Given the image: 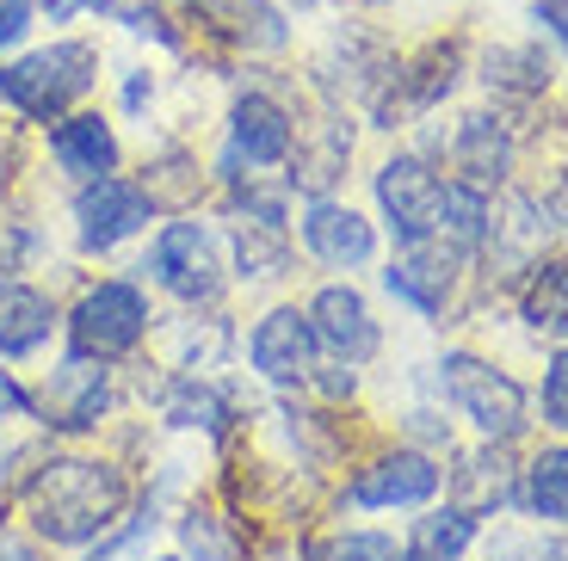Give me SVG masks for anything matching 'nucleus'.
<instances>
[{
  "mask_svg": "<svg viewBox=\"0 0 568 561\" xmlns=\"http://www.w3.org/2000/svg\"><path fill=\"white\" fill-rule=\"evenodd\" d=\"M124 500H130V481L112 463L62 457V463H43V476L31 481V524L50 543L81 549L124 512Z\"/></svg>",
  "mask_w": 568,
  "mask_h": 561,
  "instance_id": "1",
  "label": "nucleus"
},
{
  "mask_svg": "<svg viewBox=\"0 0 568 561\" xmlns=\"http://www.w3.org/2000/svg\"><path fill=\"white\" fill-rule=\"evenodd\" d=\"M93 74H100V57L87 43H50V50H31L19 62H0V99L38 124H57L93 86Z\"/></svg>",
  "mask_w": 568,
  "mask_h": 561,
  "instance_id": "2",
  "label": "nucleus"
},
{
  "mask_svg": "<svg viewBox=\"0 0 568 561\" xmlns=\"http://www.w3.org/2000/svg\"><path fill=\"white\" fill-rule=\"evenodd\" d=\"M439 389L488 445H507V438L526 432V389H519L507 370L483 365V358H469V351H445Z\"/></svg>",
  "mask_w": 568,
  "mask_h": 561,
  "instance_id": "3",
  "label": "nucleus"
},
{
  "mask_svg": "<svg viewBox=\"0 0 568 561\" xmlns=\"http://www.w3.org/2000/svg\"><path fill=\"white\" fill-rule=\"evenodd\" d=\"M149 272L168 284L180 303H216L223 290V259H216V241L211 228L199 223H168L149 247Z\"/></svg>",
  "mask_w": 568,
  "mask_h": 561,
  "instance_id": "4",
  "label": "nucleus"
},
{
  "mask_svg": "<svg viewBox=\"0 0 568 561\" xmlns=\"http://www.w3.org/2000/svg\"><path fill=\"white\" fill-rule=\"evenodd\" d=\"M74 351H87V358H124L130 346L142 339V327H149V303H142L136 284H100V290L81 296V309H74Z\"/></svg>",
  "mask_w": 568,
  "mask_h": 561,
  "instance_id": "5",
  "label": "nucleus"
},
{
  "mask_svg": "<svg viewBox=\"0 0 568 561\" xmlns=\"http://www.w3.org/2000/svg\"><path fill=\"white\" fill-rule=\"evenodd\" d=\"M149 216H155V197L136 192L130 180H112V173L87 180L81 197H74V223H81V247L87 253H112L118 241H130L136 228H149Z\"/></svg>",
  "mask_w": 568,
  "mask_h": 561,
  "instance_id": "6",
  "label": "nucleus"
},
{
  "mask_svg": "<svg viewBox=\"0 0 568 561\" xmlns=\"http://www.w3.org/2000/svg\"><path fill=\"white\" fill-rule=\"evenodd\" d=\"M439 192H445L439 173L426 167L420 155L384 161V173H377V204H384V216H389V228H396L402 247L439 235Z\"/></svg>",
  "mask_w": 568,
  "mask_h": 561,
  "instance_id": "7",
  "label": "nucleus"
},
{
  "mask_svg": "<svg viewBox=\"0 0 568 561\" xmlns=\"http://www.w3.org/2000/svg\"><path fill=\"white\" fill-rule=\"evenodd\" d=\"M457 259L464 253L445 241V247H433V235L426 241H408V247L389 259V272H384V284H389V296H402L408 309H420V315H445V303H452V284H457Z\"/></svg>",
  "mask_w": 568,
  "mask_h": 561,
  "instance_id": "8",
  "label": "nucleus"
},
{
  "mask_svg": "<svg viewBox=\"0 0 568 561\" xmlns=\"http://www.w3.org/2000/svg\"><path fill=\"white\" fill-rule=\"evenodd\" d=\"M315 322L303 309H272L247 339V358L266 382H310L315 377Z\"/></svg>",
  "mask_w": 568,
  "mask_h": 561,
  "instance_id": "9",
  "label": "nucleus"
},
{
  "mask_svg": "<svg viewBox=\"0 0 568 561\" xmlns=\"http://www.w3.org/2000/svg\"><path fill=\"white\" fill-rule=\"evenodd\" d=\"M439 493V469H433V457H420V450H396V457H377L371 469H358L353 488H346V500L365 506V512H377V506H420Z\"/></svg>",
  "mask_w": 568,
  "mask_h": 561,
  "instance_id": "10",
  "label": "nucleus"
},
{
  "mask_svg": "<svg viewBox=\"0 0 568 561\" xmlns=\"http://www.w3.org/2000/svg\"><path fill=\"white\" fill-rule=\"evenodd\" d=\"M229 142H235V155H247L254 167H278V161H291L297 124H291V112H284L272 93H242L235 112H229Z\"/></svg>",
  "mask_w": 568,
  "mask_h": 561,
  "instance_id": "11",
  "label": "nucleus"
},
{
  "mask_svg": "<svg viewBox=\"0 0 568 561\" xmlns=\"http://www.w3.org/2000/svg\"><path fill=\"white\" fill-rule=\"evenodd\" d=\"M310 322H315V339L334 346L346 365H365L371 351H377V322H371L365 296H358L353 284H327L310 303Z\"/></svg>",
  "mask_w": 568,
  "mask_h": 561,
  "instance_id": "12",
  "label": "nucleus"
},
{
  "mask_svg": "<svg viewBox=\"0 0 568 561\" xmlns=\"http://www.w3.org/2000/svg\"><path fill=\"white\" fill-rule=\"evenodd\" d=\"M43 414H50V426H69V432H81V426L100 420L105 414V370H100V358L74 351L69 365L43 382Z\"/></svg>",
  "mask_w": 568,
  "mask_h": 561,
  "instance_id": "13",
  "label": "nucleus"
},
{
  "mask_svg": "<svg viewBox=\"0 0 568 561\" xmlns=\"http://www.w3.org/2000/svg\"><path fill=\"white\" fill-rule=\"evenodd\" d=\"M303 241H310V253L327 259V266H365L371 253H377V235H371L365 216L346 211V204H327V197L310 204V216H303Z\"/></svg>",
  "mask_w": 568,
  "mask_h": 561,
  "instance_id": "14",
  "label": "nucleus"
},
{
  "mask_svg": "<svg viewBox=\"0 0 568 561\" xmlns=\"http://www.w3.org/2000/svg\"><path fill=\"white\" fill-rule=\"evenodd\" d=\"M57 327V309H50V296L31 290L19 278H0V358H26L50 339Z\"/></svg>",
  "mask_w": 568,
  "mask_h": 561,
  "instance_id": "15",
  "label": "nucleus"
},
{
  "mask_svg": "<svg viewBox=\"0 0 568 561\" xmlns=\"http://www.w3.org/2000/svg\"><path fill=\"white\" fill-rule=\"evenodd\" d=\"M452 161H457V173H464L469 185H500L507 180V167H513V136L500 130V118H464L457 124V142H452Z\"/></svg>",
  "mask_w": 568,
  "mask_h": 561,
  "instance_id": "16",
  "label": "nucleus"
},
{
  "mask_svg": "<svg viewBox=\"0 0 568 561\" xmlns=\"http://www.w3.org/2000/svg\"><path fill=\"white\" fill-rule=\"evenodd\" d=\"M50 155L62 161V173H81V180H100L118 167V136L105 118H57L50 130Z\"/></svg>",
  "mask_w": 568,
  "mask_h": 561,
  "instance_id": "17",
  "label": "nucleus"
},
{
  "mask_svg": "<svg viewBox=\"0 0 568 561\" xmlns=\"http://www.w3.org/2000/svg\"><path fill=\"white\" fill-rule=\"evenodd\" d=\"M519 315H526L531 334L568 339V259H544V266H531L526 290H519Z\"/></svg>",
  "mask_w": 568,
  "mask_h": 561,
  "instance_id": "18",
  "label": "nucleus"
},
{
  "mask_svg": "<svg viewBox=\"0 0 568 561\" xmlns=\"http://www.w3.org/2000/svg\"><path fill=\"white\" fill-rule=\"evenodd\" d=\"M488 192L483 185H469V180H452L439 192V235L452 241L457 253H476L488 241Z\"/></svg>",
  "mask_w": 568,
  "mask_h": 561,
  "instance_id": "19",
  "label": "nucleus"
},
{
  "mask_svg": "<svg viewBox=\"0 0 568 561\" xmlns=\"http://www.w3.org/2000/svg\"><path fill=\"white\" fill-rule=\"evenodd\" d=\"M519 506L544 524H568V445L531 457L526 481H519Z\"/></svg>",
  "mask_w": 568,
  "mask_h": 561,
  "instance_id": "20",
  "label": "nucleus"
},
{
  "mask_svg": "<svg viewBox=\"0 0 568 561\" xmlns=\"http://www.w3.org/2000/svg\"><path fill=\"white\" fill-rule=\"evenodd\" d=\"M476 543V512L452 506V512H426L408 531V561H464Z\"/></svg>",
  "mask_w": 568,
  "mask_h": 561,
  "instance_id": "21",
  "label": "nucleus"
},
{
  "mask_svg": "<svg viewBox=\"0 0 568 561\" xmlns=\"http://www.w3.org/2000/svg\"><path fill=\"white\" fill-rule=\"evenodd\" d=\"M457 493H464V512H488V506L519 500V488H513V469H507V457H500V450L469 457V463L457 469Z\"/></svg>",
  "mask_w": 568,
  "mask_h": 561,
  "instance_id": "22",
  "label": "nucleus"
},
{
  "mask_svg": "<svg viewBox=\"0 0 568 561\" xmlns=\"http://www.w3.org/2000/svg\"><path fill=\"white\" fill-rule=\"evenodd\" d=\"M488 86H507V93H538V86H550V57L544 50H495L488 57Z\"/></svg>",
  "mask_w": 568,
  "mask_h": 561,
  "instance_id": "23",
  "label": "nucleus"
},
{
  "mask_svg": "<svg viewBox=\"0 0 568 561\" xmlns=\"http://www.w3.org/2000/svg\"><path fill=\"white\" fill-rule=\"evenodd\" d=\"M315 561H408V549H396V537L384 531H346L315 549Z\"/></svg>",
  "mask_w": 568,
  "mask_h": 561,
  "instance_id": "24",
  "label": "nucleus"
},
{
  "mask_svg": "<svg viewBox=\"0 0 568 561\" xmlns=\"http://www.w3.org/2000/svg\"><path fill=\"white\" fill-rule=\"evenodd\" d=\"M488 561H568V537H538V531H500L488 543Z\"/></svg>",
  "mask_w": 568,
  "mask_h": 561,
  "instance_id": "25",
  "label": "nucleus"
},
{
  "mask_svg": "<svg viewBox=\"0 0 568 561\" xmlns=\"http://www.w3.org/2000/svg\"><path fill=\"white\" fill-rule=\"evenodd\" d=\"M173 426H204V432H223V401H216L204 382H180V395H173Z\"/></svg>",
  "mask_w": 568,
  "mask_h": 561,
  "instance_id": "26",
  "label": "nucleus"
},
{
  "mask_svg": "<svg viewBox=\"0 0 568 561\" xmlns=\"http://www.w3.org/2000/svg\"><path fill=\"white\" fill-rule=\"evenodd\" d=\"M180 537H185V549H192V561H229V537L216 531L211 512H185Z\"/></svg>",
  "mask_w": 568,
  "mask_h": 561,
  "instance_id": "27",
  "label": "nucleus"
},
{
  "mask_svg": "<svg viewBox=\"0 0 568 561\" xmlns=\"http://www.w3.org/2000/svg\"><path fill=\"white\" fill-rule=\"evenodd\" d=\"M544 420L556 426V432H568V346L550 358V370H544Z\"/></svg>",
  "mask_w": 568,
  "mask_h": 561,
  "instance_id": "28",
  "label": "nucleus"
},
{
  "mask_svg": "<svg viewBox=\"0 0 568 561\" xmlns=\"http://www.w3.org/2000/svg\"><path fill=\"white\" fill-rule=\"evenodd\" d=\"M31 31V0H0V50H13Z\"/></svg>",
  "mask_w": 568,
  "mask_h": 561,
  "instance_id": "29",
  "label": "nucleus"
},
{
  "mask_svg": "<svg viewBox=\"0 0 568 561\" xmlns=\"http://www.w3.org/2000/svg\"><path fill=\"white\" fill-rule=\"evenodd\" d=\"M531 13H538V26H550V38L568 50V0H538Z\"/></svg>",
  "mask_w": 568,
  "mask_h": 561,
  "instance_id": "30",
  "label": "nucleus"
},
{
  "mask_svg": "<svg viewBox=\"0 0 568 561\" xmlns=\"http://www.w3.org/2000/svg\"><path fill=\"white\" fill-rule=\"evenodd\" d=\"M93 7H105V0H43V13L57 19V26H62V19H74V13H93Z\"/></svg>",
  "mask_w": 568,
  "mask_h": 561,
  "instance_id": "31",
  "label": "nucleus"
},
{
  "mask_svg": "<svg viewBox=\"0 0 568 561\" xmlns=\"http://www.w3.org/2000/svg\"><path fill=\"white\" fill-rule=\"evenodd\" d=\"M0 561H38L31 549H19V543H0Z\"/></svg>",
  "mask_w": 568,
  "mask_h": 561,
  "instance_id": "32",
  "label": "nucleus"
}]
</instances>
